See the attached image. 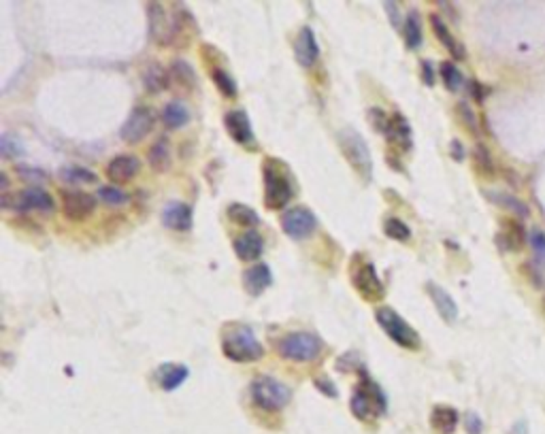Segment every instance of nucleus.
Here are the masks:
<instances>
[{"label": "nucleus", "instance_id": "obj_24", "mask_svg": "<svg viewBox=\"0 0 545 434\" xmlns=\"http://www.w3.org/2000/svg\"><path fill=\"white\" fill-rule=\"evenodd\" d=\"M386 137H388L390 143H394L403 151H409L411 145H413V141H411V126H409V122L400 113H394L390 118V126H388Z\"/></svg>", "mask_w": 545, "mask_h": 434}, {"label": "nucleus", "instance_id": "obj_34", "mask_svg": "<svg viewBox=\"0 0 545 434\" xmlns=\"http://www.w3.org/2000/svg\"><path fill=\"white\" fill-rule=\"evenodd\" d=\"M384 232L388 239L392 241H398V243H409L411 241V228L398 220V217H388V220L384 222Z\"/></svg>", "mask_w": 545, "mask_h": 434}, {"label": "nucleus", "instance_id": "obj_1", "mask_svg": "<svg viewBox=\"0 0 545 434\" xmlns=\"http://www.w3.org/2000/svg\"><path fill=\"white\" fill-rule=\"evenodd\" d=\"M222 352L231 362L250 364L264 358V345L258 341L250 326H235L222 337Z\"/></svg>", "mask_w": 545, "mask_h": 434}, {"label": "nucleus", "instance_id": "obj_37", "mask_svg": "<svg viewBox=\"0 0 545 434\" xmlns=\"http://www.w3.org/2000/svg\"><path fill=\"white\" fill-rule=\"evenodd\" d=\"M62 179L68 183H96L98 177L90 170V168H81V166H71V168H62Z\"/></svg>", "mask_w": 545, "mask_h": 434}, {"label": "nucleus", "instance_id": "obj_43", "mask_svg": "<svg viewBox=\"0 0 545 434\" xmlns=\"http://www.w3.org/2000/svg\"><path fill=\"white\" fill-rule=\"evenodd\" d=\"M530 245H532V249H534V254H537L539 258H545V232L534 230V232L530 235Z\"/></svg>", "mask_w": 545, "mask_h": 434}, {"label": "nucleus", "instance_id": "obj_38", "mask_svg": "<svg viewBox=\"0 0 545 434\" xmlns=\"http://www.w3.org/2000/svg\"><path fill=\"white\" fill-rule=\"evenodd\" d=\"M456 113H458L463 126H465L473 137H477V135H479V124H477V116H475L473 108H471L467 102H458V104H456Z\"/></svg>", "mask_w": 545, "mask_h": 434}, {"label": "nucleus", "instance_id": "obj_7", "mask_svg": "<svg viewBox=\"0 0 545 434\" xmlns=\"http://www.w3.org/2000/svg\"><path fill=\"white\" fill-rule=\"evenodd\" d=\"M277 352L290 362H313L324 352V341L311 333H288L277 341Z\"/></svg>", "mask_w": 545, "mask_h": 434}, {"label": "nucleus", "instance_id": "obj_16", "mask_svg": "<svg viewBox=\"0 0 545 434\" xmlns=\"http://www.w3.org/2000/svg\"><path fill=\"white\" fill-rule=\"evenodd\" d=\"M426 294L430 296L434 309H437V313L441 315L443 321L454 323L458 319V304H456V300L452 298V294L446 287H441L439 283H434V281H428L426 283Z\"/></svg>", "mask_w": 545, "mask_h": 434}, {"label": "nucleus", "instance_id": "obj_14", "mask_svg": "<svg viewBox=\"0 0 545 434\" xmlns=\"http://www.w3.org/2000/svg\"><path fill=\"white\" fill-rule=\"evenodd\" d=\"M192 206L181 200H171L162 209V224L177 232H188L192 228Z\"/></svg>", "mask_w": 545, "mask_h": 434}, {"label": "nucleus", "instance_id": "obj_40", "mask_svg": "<svg viewBox=\"0 0 545 434\" xmlns=\"http://www.w3.org/2000/svg\"><path fill=\"white\" fill-rule=\"evenodd\" d=\"M390 118L392 116H388L384 108H369V120H371V126H373V130H377V132H388V126H390Z\"/></svg>", "mask_w": 545, "mask_h": 434}, {"label": "nucleus", "instance_id": "obj_3", "mask_svg": "<svg viewBox=\"0 0 545 434\" xmlns=\"http://www.w3.org/2000/svg\"><path fill=\"white\" fill-rule=\"evenodd\" d=\"M264 177V204L271 211H279L290 204L294 196V185L288 168L277 160H267L262 166Z\"/></svg>", "mask_w": 545, "mask_h": 434}, {"label": "nucleus", "instance_id": "obj_2", "mask_svg": "<svg viewBox=\"0 0 545 434\" xmlns=\"http://www.w3.org/2000/svg\"><path fill=\"white\" fill-rule=\"evenodd\" d=\"M350 409L352 415L360 421H375L377 417H381L388 409L386 396L381 392V388L362 371L360 381L354 390V396L350 400Z\"/></svg>", "mask_w": 545, "mask_h": 434}, {"label": "nucleus", "instance_id": "obj_32", "mask_svg": "<svg viewBox=\"0 0 545 434\" xmlns=\"http://www.w3.org/2000/svg\"><path fill=\"white\" fill-rule=\"evenodd\" d=\"M473 166H475V170H477L482 177L492 179V177L496 175L494 160H492V156H490L488 147H486V145H482V143H477V145H475V149H473Z\"/></svg>", "mask_w": 545, "mask_h": 434}, {"label": "nucleus", "instance_id": "obj_41", "mask_svg": "<svg viewBox=\"0 0 545 434\" xmlns=\"http://www.w3.org/2000/svg\"><path fill=\"white\" fill-rule=\"evenodd\" d=\"M465 430L467 434H482L484 432V421L475 411H467L465 415Z\"/></svg>", "mask_w": 545, "mask_h": 434}, {"label": "nucleus", "instance_id": "obj_31", "mask_svg": "<svg viewBox=\"0 0 545 434\" xmlns=\"http://www.w3.org/2000/svg\"><path fill=\"white\" fill-rule=\"evenodd\" d=\"M424 41V32H422V20L417 11H409V16L405 18V43L409 49H417Z\"/></svg>", "mask_w": 545, "mask_h": 434}, {"label": "nucleus", "instance_id": "obj_44", "mask_svg": "<svg viewBox=\"0 0 545 434\" xmlns=\"http://www.w3.org/2000/svg\"><path fill=\"white\" fill-rule=\"evenodd\" d=\"M422 79L428 87L434 85V70H432V62L430 60H424L422 62Z\"/></svg>", "mask_w": 545, "mask_h": 434}, {"label": "nucleus", "instance_id": "obj_17", "mask_svg": "<svg viewBox=\"0 0 545 434\" xmlns=\"http://www.w3.org/2000/svg\"><path fill=\"white\" fill-rule=\"evenodd\" d=\"M16 206L24 209V211H41V213H51L56 209V202L51 198L49 192H45L43 187H26L24 192H20L16 196Z\"/></svg>", "mask_w": 545, "mask_h": 434}, {"label": "nucleus", "instance_id": "obj_33", "mask_svg": "<svg viewBox=\"0 0 545 434\" xmlns=\"http://www.w3.org/2000/svg\"><path fill=\"white\" fill-rule=\"evenodd\" d=\"M171 79L175 83H179L185 89H192L196 85V73L194 68L185 62V60H175L171 66Z\"/></svg>", "mask_w": 545, "mask_h": 434}, {"label": "nucleus", "instance_id": "obj_23", "mask_svg": "<svg viewBox=\"0 0 545 434\" xmlns=\"http://www.w3.org/2000/svg\"><path fill=\"white\" fill-rule=\"evenodd\" d=\"M430 26H432V30H434V35H437V39H439V43L456 58V60H465V47L456 41V37L450 32V28H448V24L443 22V18H439V16H430Z\"/></svg>", "mask_w": 545, "mask_h": 434}, {"label": "nucleus", "instance_id": "obj_49", "mask_svg": "<svg viewBox=\"0 0 545 434\" xmlns=\"http://www.w3.org/2000/svg\"><path fill=\"white\" fill-rule=\"evenodd\" d=\"M543 306H545V298H543Z\"/></svg>", "mask_w": 545, "mask_h": 434}, {"label": "nucleus", "instance_id": "obj_9", "mask_svg": "<svg viewBox=\"0 0 545 434\" xmlns=\"http://www.w3.org/2000/svg\"><path fill=\"white\" fill-rule=\"evenodd\" d=\"M281 230L290 239H309L317 230V217L307 206H292L281 215Z\"/></svg>", "mask_w": 545, "mask_h": 434}, {"label": "nucleus", "instance_id": "obj_12", "mask_svg": "<svg viewBox=\"0 0 545 434\" xmlns=\"http://www.w3.org/2000/svg\"><path fill=\"white\" fill-rule=\"evenodd\" d=\"M141 170V160L133 154H120L116 158L109 160L106 168H104V175L109 181H114L118 185L122 183H128L133 181Z\"/></svg>", "mask_w": 545, "mask_h": 434}, {"label": "nucleus", "instance_id": "obj_10", "mask_svg": "<svg viewBox=\"0 0 545 434\" xmlns=\"http://www.w3.org/2000/svg\"><path fill=\"white\" fill-rule=\"evenodd\" d=\"M154 122H156V116L149 106L141 104V106H135L130 116L126 118L122 130H120V137L128 143V145H137L141 143L154 128Z\"/></svg>", "mask_w": 545, "mask_h": 434}, {"label": "nucleus", "instance_id": "obj_22", "mask_svg": "<svg viewBox=\"0 0 545 434\" xmlns=\"http://www.w3.org/2000/svg\"><path fill=\"white\" fill-rule=\"evenodd\" d=\"M503 232L496 235L498 247H503L505 252H518L524 247L526 243V230L520 224V220H503Z\"/></svg>", "mask_w": 545, "mask_h": 434}, {"label": "nucleus", "instance_id": "obj_5", "mask_svg": "<svg viewBox=\"0 0 545 434\" xmlns=\"http://www.w3.org/2000/svg\"><path fill=\"white\" fill-rule=\"evenodd\" d=\"M375 319L379 323V328L388 335V339H392V343H396L398 347L409 352H417L422 347V339L417 330L392 306H379L375 311Z\"/></svg>", "mask_w": 545, "mask_h": 434}, {"label": "nucleus", "instance_id": "obj_20", "mask_svg": "<svg viewBox=\"0 0 545 434\" xmlns=\"http://www.w3.org/2000/svg\"><path fill=\"white\" fill-rule=\"evenodd\" d=\"M460 415L450 404H434L430 411V428L437 434H454L458 428Z\"/></svg>", "mask_w": 545, "mask_h": 434}, {"label": "nucleus", "instance_id": "obj_6", "mask_svg": "<svg viewBox=\"0 0 545 434\" xmlns=\"http://www.w3.org/2000/svg\"><path fill=\"white\" fill-rule=\"evenodd\" d=\"M339 139V147L348 160V164L354 168V173L369 183L373 177V158H371V149L367 145V141L352 128H345L337 135Z\"/></svg>", "mask_w": 545, "mask_h": 434}, {"label": "nucleus", "instance_id": "obj_35", "mask_svg": "<svg viewBox=\"0 0 545 434\" xmlns=\"http://www.w3.org/2000/svg\"><path fill=\"white\" fill-rule=\"evenodd\" d=\"M439 75H441V79H443V83H446V87H448L450 92H458V89L463 87V83H465V77H463L460 68H458L454 62H450V60L441 62Z\"/></svg>", "mask_w": 545, "mask_h": 434}, {"label": "nucleus", "instance_id": "obj_26", "mask_svg": "<svg viewBox=\"0 0 545 434\" xmlns=\"http://www.w3.org/2000/svg\"><path fill=\"white\" fill-rule=\"evenodd\" d=\"M171 83V70H164L158 62L149 64L143 73V85L149 94H160Z\"/></svg>", "mask_w": 545, "mask_h": 434}, {"label": "nucleus", "instance_id": "obj_18", "mask_svg": "<svg viewBox=\"0 0 545 434\" xmlns=\"http://www.w3.org/2000/svg\"><path fill=\"white\" fill-rule=\"evenodd\" d=\"M190 377V371L188 366L183 364H175V362H164L156 368L154 373V379L156 383L164 390V392H173L177 390L179 385H183Z\"/></svg>", "mask_w": 545, "mask_h": 434}, {"label": "nucleus", "instance_id": "obj_39", "mask_svg": "<svg viewBox=\"0 0 545 434\" xmlns=\"http://www.w3.org/2000/svg\"><path fill=\"white\" fill-rule=\"evenodd\" d=\"M0 154H3L5 160H9V158L22 156V154H24V147H22L11 135H3V139H0Z\"/></svg>", "mask_w": 545, "mask_h": 434}, {"label": "nucleus", "instance_id": "obj_47", "mask_svg": "<svg viewBox=\"0 0 545 434\" xmlns=\"http://www.w3.org/2000/svg\"><path fill=\"white\" fill-rule=\"evenodd\" d=\"M471 92H473V96H475V100H477V102H482V100H484V85H482V83L471 81Z\"/></svg>", "mask_w": 545, "mask_h": 434}, {"label": "nucleus", "instance_id": "obj_36", "mask_svg": "<svg viewBox=\"0 0 545 434\" xmlns=\"http://www.w3.org/2000/svg\"><path fill=\"white\" fill-rule=\"evenodd\" d=\"M98 198L104 204H109V206H122V204H126L130 200V196L124 190L116 187V185H102L98 190Z\"/></svg>", "mask_w": 545, "mask_h": 434}, {"label": "nucleus", "instance_id": "obj_28", "mask_svg": "<svg viewBox=\"0 0 545 434\" xmlns=\"http://www.w3.org/2000/svg\"><path fill=\"white\" fill-rule=\"evenodd\" d=\"M226 215H228V220H231L233 224H237V226L252 228V226H258V224H260V215H258L252 206H247V204H243V202H233V204H228Z\"/></svg>", "mask_w": 545, "mask_h": 434}, {"label": "nucleus", "instance_id": "obj_19", "mask_svg": "<svg viewBox=\"0 0 545 434\" xmlns=\"http://www.w3.org/2000/svg\"><path fill=\"white\" fill-rule=\"evenodd\" d=\"M235 254L243 262H256L264 252V239L258 230H247L235 239Z\"/></svg>", "mask_w": 545, "mask_h": 434}, {"label": "nucleus", "instance_id": "obj_27", "mask_svg": "<svg viewBox=\"0 0 545 434\" xmlns=\"http://www.w3.org/2000/svg\"><path fill=\"white\" fill-rule=\"evenodd\" d=\"M147 162L156 173H166L171 166V147L166 137H160L147 151Z\"/></svg>", "mask_w": 545, "mask_h": 434}, {"label": "nucleus", "instance_id": "obj_11", "mask_svg": "<svg viewBox=\"0 0 545 434\" xmlns=\"http://www.w3.org/2000/svg\"><path fill=\"white\" fill-rule=\"evenodd\" d=\"M62 213L71 222H85L96 211V198L81 190H62Z\"/></svg>", "mask_w": 545, "mask_h": 434}, {"label": "nucleus", "instance_id": "obj_46", "mask_svg": "<svg viewBox=\"0 0 545 434\" xmlns=\"http://www.w3.org/2000/svg\"><path fill=\"white\" fill-rule=\"evenodd\" d=\"M22 170V177L26 179H45L43 170H35V168H20Z\"/></svg>", "mask_w": 545, "mask_h": 434}, {"label": "nucleus", "instance_id": "obj_8", "mask_svg": "<svg viewBox=\"0 0 545 434\" xmlns=\"http://www.w3.org/2000/svg\"><path fill=\"white\" fill-rule=\"evenodd\" d=\"M352 285L367 302H379L386 296V287L377 275V268L369 260H354L352 264Z\"/></svg>", "mask_w": 545, "mask_h": 434}, {"label": "nucleus", "instance_id": "obj_4", "mask_svg": "<svg viewBox=\"0 0 545 434\" xmlns=\"http://www.w3.org/2000/svg\"><path fill=\"white\" fill-rule=\"evenodd\" d=\"M250 398H252L254 407H258L260 411L277 413L290 404L292 390L283 381H279L271 375H258L250 383Z\"/></svg>", "mask_w": 545, "mask_h": 434}, {"label": "nucleus", "instance_id": "obj_30", "mask_svg": "<svg viewBox=\"0 0 545 434\" xmlns=\"http://www.w3.org/2000/svg\"><path fill=\"white\" fill-rule=\"evenodd\" d=\"M486 198H488V200H492L494 204L503 206V209L513 211L515 215H520V217H522V220H526V217L530 215L528 206H526L520 198H515L513 194H507V192H486Z\"/></svg>", "mask_w": 545, "mask_h": 434}, {"label": "nucleus", "instance_id": "obj_25", "mask_svg": "<svg viewBox=\"0 0 545 434\" xmlns=\"http://www.w3.org/2000/svg\"><path fill=\"white\" fill-rule=\"evenodd\" d=\"M190 120H192V113H190L188 104L181 102V100H171V102L162 108V122H164V126L171 128V130H179V128L188 126Z\"/></svg>", "mask_w": 545, "mask_h": 434}, {"label": "nucleus", "instance_id": "obj_45", "mask_svg": "<svg viewBox=\"0 0 545 434\" xmlns=\"http://www.w3.org/2000/svg\"><path fill=\"white\" fill-rule=\"evenodd\" d=\"M450 151H452V158H454L456 162H463V160H465V147H463V143H460L458 139H454V141L450 143Z\"/></svg>", "mask_w": 545, "mask_h": 434}, {"label": "nucleus", "instance_id": "obj_15", "mask_svg": "<svg viewBox=\"0 0 545 434\" xmlns=\"http://www.w3.org/2000/svg\"><path fill=\"white\" fill-rule=\"evenodd\" d=\"M294 58L302 68H313L315 62L319 60V45L309 26L300 28V32L294 41Z\"/></svg>", "mask_w": 545, "mask_h": 434}, {"label": "nucleus", "instance_id": "obj_29", "mask_svg": "<svg viewBox=\"0 0 545 434\" xmlns=\"http://www.w3.org/2000/svg\"><path fill=\"white\" fill-rule=\"evenodd\" d=\"M211 79H213L215 87L220 89L222 96H226V98H235V96H237V92H239L237 81H235V77H233L224 66L213 64V66H211Z\"/></svg>", "mask_w": 545, "mask_h": 434}, {"label": "nucleus", "instance_id": "obj_48", "mask_svg": "<svg viewBox=\"0 0 545 434\" xmlns=\"http://www.w3.org/2000/svg\"><path fill=\"white\" fill-rule=\"evenodd\" d=\"M509 434H528V423H526V421H518V423L511 428Z\"/></svg>", "mask_w": 545, "mask_h": 434}, {"label": "nucleus", "instance_id": "obj_42", "mask_svg": "<svg viewBox=\"0 0 545 434\" xmlns=\"http://www.w3.org/2000/svg\"><path fill=\"white\" fill-rule=\"evenodd\" d=\"M315 388L322 392V394H326V396H329V398H337L339 396V390H337V385L329 379V377H315Z\"/></svg>", "mask_w": 545, "mask_h": 434}, {"label": "nucleus", "instance_id": "obj_13", "mask_svg": "<svg viewBox=\"0 0 545 434\" xmlns=\"http://www.w3.org/2000/svg\"><path fill=\"white\" fill-rule=\"evenodd\" d=\"M224 126H226V132L231 135V139L239 145H245V147H252L254 141H256V135L252 130V122L247 118L245 111H241V108H233V111H228L224 116Z\"/></svg>", "mask_w": 545, "mask_h": 434}, {"label": "nucleus", "instance_id": "obj_21", "mask_svg": "<svg viewBox=\"0 0 545 434\" xmlns=\"http://www.w3.org/2000/svg\"><path fill=\"white\" fill-rule=\"evenodd\" d=\"M273 283V273L269 264H254L243 273V287L250 296H260Z\"/></svg>", "mask_w": 545, "mask_h": 434}]
</instances>
